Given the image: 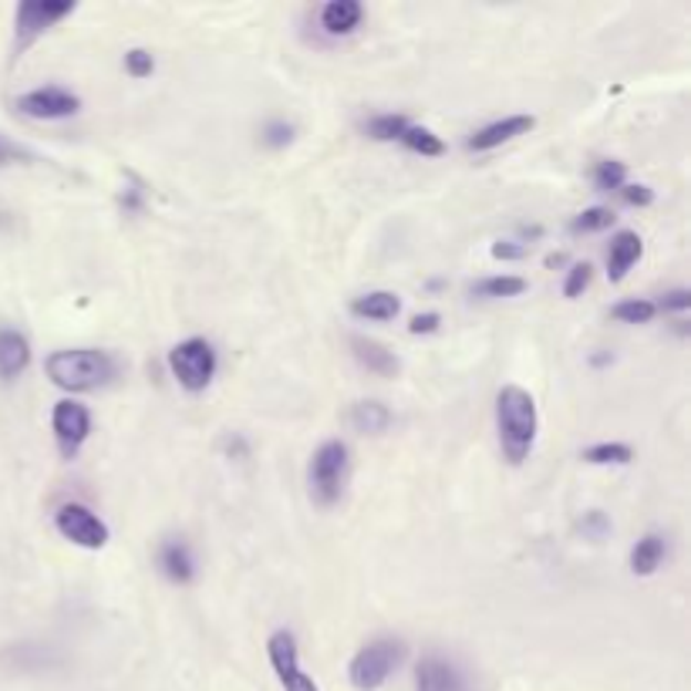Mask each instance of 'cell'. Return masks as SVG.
Wrapping results in <instances>:
<instances>
[{"instance_id":"f1b7e54d","label":"cell","mask_w":691,"mask_h":691,"mask_svg":"<svg viewBox=\"0 0 691 691\" xmlns=\"http://www.w3.org/2000/svg\"><path fill=\"white\" fill-rule=\"evenodd\" d=\"M590 276H594V266L584 260V263H574L570 270H567V281H564V297H580L587 287H590Z\"/></svg>"},{"instance_id":"4fadbf2b","label":"cell","mask_w":691,"mask_h":691,"mask_svg":"<svg viewBox=\"0 0 691 691\" xmlns=\"http://www.w3.org/2000/svg\"><path fill=\"white\" fill-rule=\"evenodd\" d=\"M159 570L166 574V580L179 587L196 580V553L182 536H166L159 543Z\"/></svg>"},{"instance_id":"4dcf8cb0","label":"cell","mask_w":691,"mask_h":691,"mask_svg":"<svg viewBox=\"0 0 691 691\" xmlns=\"http://www.w3.org/2000/svg\"><path fill=\"white\" fill-rule=\"evenodd\" d=\"M658 311H664V314H684L688 307H691V291H668V294H661V301L655 304Z\"/></svg>"},{"instance_id":"8992f818","label":"cell","mask_w":691,"mask_h":691,"mask_svg":"<svg viewBox=\"0 0 691 691\" xmlns=\"http://www.w3.org/2000/svg\"><path fill=\"white\" fill-rule=\"evenodd\" d=\"M51 432H54L61 459H67V462L78 459L82 446L92 436V411L82 401H75V398L57 401L54 411H51Z\"/></svg>"},{"instance_id":"d590c367","label":"cell","mask_w":691,"mask_h":691,"mask_svg":"<svg viewBox=\"0 0 691 691\" xmlns=\"http://www.w3.org/2000/svg\"><path fill=\"white\" fill-rule=\"evenodd\" d=\"M24 153L14 146V143H8V138L4 135H0V166H11V163H18Z\"/></svg>"},{"instance_id":"6da1fadb","label":"cell","mask_w":691,"mask_h":691,"mask_svg":"<svg viewBox=\"0 0 691 691\" xmlns=\"http://www.w3.org/2000/svg\"><path fill=\"white\" fill-rule=\"evenodd\" d=\"M536 429H540L536 398L520 385L500 388V395H496V432H500V449H503L506 462L520 465V462L530 459L533 442H536Z\"/></svg>"},{"instance_id":"277c9868","label":"cell","mask_w":691,"mask_h":691,"mask_svg":"<svg viewBox=\"0 0 691 691\" xmlns=\"http://www.w3.org/2000/svg\"><path fill=\"white\" fill-rule=\"evenodd\" d=\"M408 648L401 638H375L368 641L348 664V681L358 691H378L405 661Z\"/></svg>"},{"instance_id":"2e32d148","label":"cell","mask_w":691,"mask_h":691,"mask_svg":"<svg viewBox=\"0 0 691 691\" xmlns=\"http://www.w3.org/2000/svg\"><path fill=\"white\" fill-rule=\"evenodd\" d=\"M31 365V344L21 331H11L4 327L0 331V378L4 381H14L28 371Z\"/></svg>"},{"instance_id":"d6986e66","label":"cell","mask_w":691,"mask_h":691,"mask_svg":"<svg viewBox=\"0 0 691 691\" xmlns=\"http://www.w3.org/2000/svg\"><path fill=\"white\" fill-rule=\"evenodd\" d=\"M661 564H664V536H658V533L641 536L631 549V574L651 577V574H658Z\"/></svg>"},{"instance_id":"e0dca14e","label":"cell","mask_w":691,"mask_h":691,"mask_svg":"<svg viewBox=\"0 0 691 691\" xmlns=\"http://www.w3.org/2000/svg\"><path fill=\"white\" fill-rule=\"evenodd\" d=\"M352 352H355L358 365L368 368V371L378 375V378H395L398 368H401L398 358H395V352H388L385 344H378V341H371V337H352Z\"/></svg>"},{"instance_id":"7402d4cb","label":"cell","mask_w":691,"mask_h":691,"mask_svg":"<svg viewBox=\"0 0 691 691\" xmlns=\"http://www.w3.org/2000/svg\"><path fill=\"white\" fill-rule=\"evenodd\" d=\"M526 281L523 276H513V273H503V276H486V281H479L472 287V297H482V301H503V297H520L526 294Z\"/></svg>"},{"instance_id":"44dd1931","label":"cell","mask_w":691,"mask_h":691,"mask_svg":"<svg viewBox=\"0 0 691 691\" xmlns=\"http://www.w3.org/2000/svg\"><path fill=\"white\" fill-rule=\"evenodd\" d=\"M398 143H401L408 153H415V156H426V159H439V156H446V143H442V138H439L432 128H426V125H415V122L401 132Z\"/></svg>"},{"instance_id":"8fae6325","label":"cell","mask_w":691,"mask_h":691,"mask_svg":"<svg viewBox=\"0 0 691 691\" xmlns=\"http://www.w3.org/2000/svg\"><path fill=\"white\" fill-rule=\"evenodd\" d=\"M415 691H472V688L456 661L442 655H426L415 664Z\"/></svg>"},{"instance_id":"9c48e42d","label":"cell","mask_w":691,"mask_h":691,"mask_svg":"<svg viewBox=\"0 0 691 691\" xmlns=\"http://www.w3.org/2000/svg\"><path fill=\"white\" fill-rule=\"evenodd\" d=\"M67 14H75L72 0H24V4L18 8V18H14L18 51H24L28 44H34L44 31H51Z\"/></svg>"},{"instance_id":"603a6c76","label":"cell","mask_w":691,"mask_h":691,"mask_svg":"<svg viewBox=\"0 0 691 691\" xmlns=\"http://www.w3.org/2000/svg\"><path fill=\"white\" fill-rule=\"evenodd\" d=\"M655 314H658V307L648 297H628V301H620V304L610 307V317L617 324H651Z\"/></svg>"},{"instance_id":"5b68a950","label":"cell","mask_w":691,"mask_h":691,"mask_svg":"<svg viewBox=\"0 0 691 691\" xmlns=\"http://www.w3.org/2000/svg\"><path fill=\"white\" fill-rule=\"evenodd\" d=\"M217 368H220L217 348L206 337H186L169 352V371H172L176 385L186 388L189 395H199L210 388Z\"/></svg>"},{"instance_id":"7a4b0ae2","label":"cell","mask_w":691,"mask_h":691,"mask_svg":"<svg viewBox=\"0 0 691 691\" xmlns=\"http://www.w3.org/2000/svg\"><path fill=\"white\" fill-rule=\"evenodd\" d=\"M44 371L57 388L78 395V391H95L108 385L118 365L108 352H98V348H67V352H54L44 362Z\"/></svg>"},{"instance_id":"836d02e7","label":"cell","mask_w":691,"mask_h":691,"mask_svg":"<svg viewBox=\"0 0 691 691\" xmlns=\"http://www.w3.org/2000/svg\"><path fill=\"white\" fill-rule=\"evenodd\" d=\"M620 199H625L628 206H651L655 202V192L641 182H625L620 186Z\"/></svg>"},{"instance_id":"d4e9b609","label":"cell","mask_w":691,"mask_h":691,"mask_svg":"<svg viewBox=\"0 0 691 691\" xmlns=\"http://www.w3.org/2000/svg\"><path fill=\"white\" fill-rule=\"evenodd\" d=\"M411 122L405 115H395V112H385V115H371L365 132L375 138V143H398L401 132L408 128Z\"/></svg>"},{"instance_id":"7c38bea8","label":"cell","mask_w":691,"mask_h":691,"mask_svg":"<svg viewBox=\"0 0 691 691\" xmlns=\"http://www.w3.org/2000/svg\"><path fill=\"white\" fill-rule=\"evenodd\" d=\"M536 125L533 115H506L500 122H490V125H482L479 132L469 135V143L465 149L469 153H490V149H500L503 143H513V138L526 135L530 128Z\"/></svg>"},{"instance_id":"5bb4252c","label":"cell","mask_w":691,"mask_h":691,"mask_svg":"<svg viewBox=\"0 0 691 691\" xmlns=\"http://www.w3.org/2000/svg\"><path fill=\"white\" fill-rule=\"evenodd\" d=\"M645 253V243L635 230H620L614 240H610V250H607V276L610 284H620L628 276V270L641 260Z\"/></svg>"},{"instance_id":"30bf717a","label":"cell","mask_w":691,"mask_h":691,"mask_svg":"<svg viewBox=\"0 0 691 691\" xmlns=\"http://www.w3.org/2000/svg\"><path fill=\"white\" fill-rule=\"evenodd\" d=\"M18 112L38 122H57V118H72L82 112V98L75 92H67L61 85H44L34 92H24L18 98Z\"/></svg>"},{"instance_id":"4316f807","label":"cell","mask_w":691,"mask_h":691,"mask_svg":"<svg viewBox=\"0 0 691 691\" xmlns=\"http://www.w3.org/2000/svg\"><path fill=\"white\" fill-rule=\"evenodd\" d=\"M614 220H617V217L607 210V206H590V210H584V213L574 217L570 230H574V233H600V230H610Z\"/></svg>"},{"instance_id":"83f0119b","label":"cell","mask_w":691,"mask_h":691,"mask_svg":"<svg viewBox=\"0 0 691 691\" xmlns=\"http://www.w3.org/2000/svg\"><path fill=\"white\" fill-rule=\"evenodd\" d=\"M125 72H128L135 82L149 78V75L156 72V57H153V51H146V48H132V51H125Z\"/></svg>"},{"instance_id":"d6a6232c","label":"cell","mask_w":691,"mask_h":691,"mask_svg":"<svg viewBox=\"0 0 691 691\" xmlns=\"http://www.w3.org/2000/svg\"><path fill=\"white\" fill-rule=\"evenodd\" d=\"M439 324H442V314H436V311H426V314H415L411 321H408V334H436L439 331Z\"/></svg>"},{"instance_id":"ba28073f","label":"cell","mask_w":691,"mask_h":691,"mask_svg":"<svg viewBox=\"0 0 691 691\" xmlns=\"http://www.w3.org/2000/svg\"><path fill=\"white\" fill-rule=\"evenodd\" d=\"M266 658H270V668L284 691H321L317 681L301 668L297 638L291 631H273L266 638Z\"/></svg>"},{"instance_id":"9a60e30c","label":"cell","mask_w":691,"mask_h":691,"mask_svg":"<svg viewBox=\"0 0 691 691\" xmlns=\"http://www.w3.org/2000/svg\"><path fill=\"white\" fill-rule=\"evenodd\" d=\"M365 21V8L358 0H331V4L321 8V28L331 38H348L362 28Z\"/></svg>"},{"instance_id":"52a82bcc","label":"cell","mask_w":691,"mask_h":691,"mask_svg":"<svg viewBox=\"0 0 691 691\" xmlns=\"http://www.w3.org/2000/svg\"><path fill=\"white\" fill-rule=\"evenodd\" d=\"M54 530L82 549H102L112 533L105 526V520L98 513H92L85 503H64L54 510Z\"/></svg>"},{"instance_id":"ac0fdd59","label":"cell","mask_w":691,"mask_h":691,"mask_svg":"<svg viewBox=\"0 0 691 691\" xmlns=\"http://www.w3.org/2000/svg\"><path fill=\"white\" fill-rule=\"evenodd\" d=\"M398 311H401V301L391 291H371L352 301V314L362 321H395Z\"/></svg>"},{"instance_id":"484cf974","label":"cell","mask_w":691,"mask_h":691,"mask_svg":"<svg viewBox=\"0 0 691 691\" xmlns=\"http://www.w3.org/2000/svg\"><path fill=\"white\" fill-rule=\"evenodd\" d=\"M628 182V166L620 159H600L594 166V186L600 192H620V186Z\"/></svg>"},{"instance_id":"e575fe53","label":"cell","mask_w":691,"mask_h":691,"mask_svg":"<svg viewBox=\"0 0 691 691\" xmlns=\"http://www.w3.org/2000/svg\"><path fill=\"white\" fill-rule=\"evenodd\" d=\"M493 256H496V260H523V256H526V243L500 240V243H493Z\"/></svg>"},{"instance_id":"8d00e7d4","label":"cell","mask_w":691,"mask_h":691,"mask_svg":"<svg viewBox=\"0 0 691 691\" xmlns=\"http://www.w3.org/2000/svg\"><path fill=\"white\" fill-rule=\"evenodd\" d=\"M564 263H567L564 253H549V256H546V266H564Z\"/></svg>"},{"instance_id":"cb8c5ba5","label":"cell","mask_w":691,"mask_h":691,"mask_svg":"<svg viewBox=\"0 0 691 691\" xmlns=\"http://www.w3.org/2000/svg\"><path fill=\"white\" fill-rule=\"evenodd\" d=\"M580 459L590 462V465H628L635 459V449L625 446V442H597V446L584 449Z\"/></svg>"},{"instance_id":"3957f363","label":"cell","mask_w":691,"mask_h":691,"mask_svg":"<svg viewBox=\"0 0 691 691\" xmlns=\"http://www.w3.org/2000/svg\"><path fill=\"white\" fill-rule=\"evenodd\" d=\"M352 452L341 439H327L314 449L307 465V493L317 506H334L348 486Z\"/></svg>"},{"instance_id":"ffe728a7","label":"cell","mask_w":691,"mask_h":691,"mask_svg":"<svg viewBox=\"0 0 691 691\" xmlns=\"http://www.w3.org/2000/svg\"><path fill=\"white\" fill-rule=\"evenodd\" d=\"M352 426L365 436H381L391 426V411L381 401H355L352 405Z\"/></svg>"},{"instance_id":"1f68e13d","label":"cell","mask_w":691,"mask_h":691,"mask_svg":"<svg viewBox=\"0 0 691 691\" xmlns=\"http://www.w3.org/2000/svg\"><path fill=\"white\" fill-rule=\"evenodd\" d=\"M580 530H584V536H590V540H600V536H607V533H610V520H607L600 510H590V513H584V520H580Z\"/></svg>"},{"instance_id":"f546056e","label":"cell","mask_w":691,"mask_h":691,"mask_svg":"<svg viewBox=\"0 0 691 691\" xmlns=\"http://www.w3.org/2000/svg\"><path fill=\"white\" fill-rule=\"evenodd\" d=\"M291 138H294V125L291 122H270L263 128V135H260V143L266 149H284V146H291Z\"/></svg>"}]
</instances>
